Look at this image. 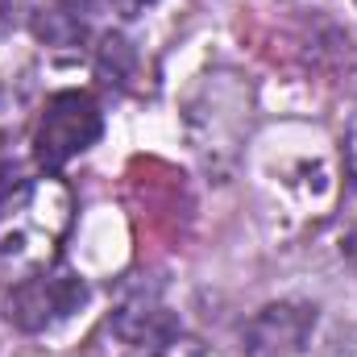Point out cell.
Segmentation results:
<instances>
[{"label":"cell","mask_w":357,"mask_h":357,"mask_svg":"<svg viewBox=\"0 0 357 357\" xmlns=\"http://www.w3.org/2000/svg\"><path fill=\"white\" fill-rule=\"evenodd\" d=\"M71 225H75V199L63 178H21L0 204V262L17 274H33L63 262V241Z\"/></svg>","instance_id":"6da1fadb"},{"label":"cell","mask_w":357,"mask_h":357,"mask_svg":"<svg viewBox=\"0 0 357 357\" xmlns=\"http://www.w3.org/2000/svg\"><path fill=\"white\" fill-rule=\"evenodd\" d=\"M104 133V112L88 91H54L33 125V162L59 175L71 158L88 154Z\"/></svg>","instance_id":"7a4b0ae2"},{"label":"cell","mask_w":357,"mask_h":357,"mask_svg":"<svg viewBox=\"0 0 357 357\" xmlns=\"http://www.w3.org/2000/svg\"><path fill=\"white\" fill-rule=\"evenodd\" d=\"M88 299V287L67 262H54V266H42L33 274H21L8 291V320L21 328V333H46L54 324H63L71 312H79Z\"/></svg>","instance_id":"3957f363"},{"label":"cell","mask_w":357,"mask_h":357,"mask_svg":"<svg viewBox=\"0 0 357 357\" xmlns=\"http://www.w3.org/2000/svg\"><path fill=\"white\" fill-rule=\"evenodd\" d=\"M312 324H316L312 307H299V303L262 307V316L250 324V345L245 349H250V357H287L303 345Z\"/></svg>","instance_id":"277c9868"},{"label":"cell","mask_w":357,"mask_h":357,"mask_svg":"<svg viewBox=\"0 0 357 357\" xmlns=\"http://www.w3.org/2000/svg\"><path fill=\"white\" fill-rule=\"evenodd\" d=\"M88 17H91V0H50L46 17H38V33L50 42H79L88 33Z\"/></svg>","instance_id":"5b68a950"},{"label":"cell","mask_w":357,"mask_h":357,"mask_svg":"<svg viewBox=\"0 0 357 357\" xmlns=\"http://www.w3.org/2000/svg\"><path fill=\"white\" fill-rule=\"evenodd\" d=\"M146 357H199V345L187 341V337H175L171 345H162L158 354H146Z\"/></svg>","instance_id":"8992f818"},{"label":"cell","mask_w":357,"mask_h":357,"mask_svg":"<svg viewBox=\"0 0 357 357\" xmlns=\"http://www.w3.org/2000/svg\"><path fill=\"white\" fill-rule=\"evenodd\" d=\"M150 4H154V0H112V8H116L125 21H133V17H137V13H146Z\"/></svg>","instance_id":"52a82bcc"},{"label":"cell","mask_w":357,"mask_h":357,"mask_svg":"<svg viewBox=\"0 0 357 357\" xmlns=\"http://www.w3.org/2000/svg\"><path fill=\"white\" fill-rule=\"evenodd\" d=\"M345 158H349V178H354V187H357V116H354V125H349V142H345Z\"/></svg>","instance_id":"ba28073f"},{"label":"cell","mask_w":357,"mask_h":357,"mask_svg":"<svg viewBox=\"0 0 357 357\" xmlns=\"http://www.w3.org/2000/svg\"><path fill=\"white\" fill-rule=\"evenodd\" d=\"M17 183H21V178H17V171H13L8 162H0V204L8 199V191H13Z\"/></svg>","instance_id":"9c48e42d"}]
</instances>
